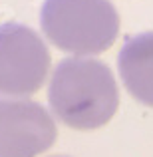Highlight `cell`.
I'll return each instance as SVG.
<instances>
[{"label": "cell", "mask_w": 153, "mask_h": 157, "mask_svg": "<svg viewBox=\"0 0 153 157\" xmlns=\"http://www.w3.org/2000/svg\"><path fill=\"white\" fill-rule=\"evenodd\" d=\"M48 101L58 119L74 129L105 125L119 105L113 74L94 58H64L52 72Z\"/></svg>", "instance_id": "obj_1"}, {"label": "cell", "mask_w": 153, "mask_h": 157, "mask_svg": "<svg viewBox=\"0 0 153 157\" xmlns=\"http://www.w3.org/2000/svg\"><path fill=\"white\" fill-rule=\"evenodd\" d=\"M42 32L56 48L90 58L115 42L119 16L109 0H44Z\"/></svg>", "instance_id": "obj_2"}, {"label": "cell", "mask_w": 153, "mask_h": 157, "mask_svg": "<svg viewBox=\"0 0 153 157\" xmlns=\"http://www.w3.org/2000/svg\"><path fill=\"white\" fill-rule=\"evenodd\" d=\"M50 72V52L38 32L18 22L0 26V94L26 98L36 94Z\"/></svg>", "instance_id": "obj_3"}, {"label": "cell", "mask_w": 153, "mask_h": 157, "mask_svg": "<svg viewBox=\"0 0 153 157\" xmlns=\"http://www.w3.org/2000/svg\"><path fill=\"white\" fill-rule=\"evenodd\" d=\"M56 141V123L40 104L0 98V157H36Z\"/></svg>", "instance_id": "obj_4"}, {"label": "cell", "mask_w": 153, "mask_h": 157, "mask_svg": "<svg viewBox=\"0 0 153 157\" xmlns=\"http://www.w3.org/2000/svg\"><path fill=\"white\" fill-rule=\"evenodd\" d=\"M117 68L127 92L153 107V32L125 40L117 56Z\"/></svg>", "instance_id": "obj_5"}]
</instances>
